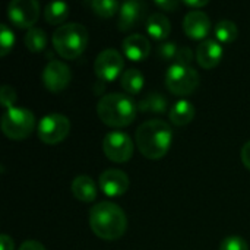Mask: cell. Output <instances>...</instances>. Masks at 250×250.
<instances>
[{
	"label": "cell",
	"instance_id": "obj_1",
	"mask_svg": "<svg viewBox=\"0 0 250 250\" xmlns=\"http://www.w3.org/2000/svg\"><path fill=\"white\" fill-rule=\"evenodd\" d=\"M89 227L103 240H117L127 229L125 211L114 202L103 201L92 207L89 212Z\"/></svg>",
	"mask_w": 250,
	"mask_h": 250
},
{
	"label": "cell",
	"instance_id": "obj_2",
	"mask_svg": "<svg viewBox=\"0 0 250 250\" xmlns=\"http://www.w3.org/2000/svg\"><path fill=\"white\" fill-rule=\"evenodd\" d=\"M136 145L141 154L151 160H158L167 154L173 139L171 126L161 119L144 122L136 129Z\"/></svg>",
	"mask_w": 250,
	"mask_h": 250
},
{
	"label": "cell",
	"instance_id": "obj_3",
	"mask_svg": "<svg viewBox=\"0 0 250 250\" xmlns=\"http://www.w3.org/2000/svg\"><path fill=\"white\" fill-rule=\"evenodd\" d=\"M138 104L135 100L122 92H110L101 97L97 104V113L103 123L111 127L129 126L138 114Z\"/></svg>",
	"mask_w": 250,
	"mask_h": 250
},
{
	"label": "cell",
	"instance_id": "obj_4",
	"mask_svg": "<svg viewBox=\"0 0 250 250\" xmlns=\"http://www.w3.org/2000/svg\"><path fill=\"white\" fill-rule=\"evenodd\" d=\"M88 29L79 22L60 25L53 32V47L63 59L72 60L81 56L88 45Z\"/></svg>",
	"mask_w": 250,
	"mask_h": 250
},
{
	"label": "cell",
	"instance_id": "obj_5",
	"mask_svg": "<svg viewBox=\"0 0 250 250\" xmlns=\"http://www.w3.org/2000/svg\"><path fill=\"white\" fill-rule=\"evenodd\" d=\"M35 129V117L32 111L22 107L4 110L1 117V130L12 141L28 138Z\"/></svg>",
	"mask_w": 250,
	"mask_h": 250
},
{
	"label": "cell",
	"instance_id": "obj_6",
	"mask_svg": "<svg viewBox=\"0 0 250 250\" xmlns=\"http://www.w3.org/2000/svg\"><path fill=\"white\" fill-rule=\"evenodd\" d=\"M167 89L174 95H192L201 82V76L198 70L192 66H183L173 63L166 72L164 78Z\"/></svg>",
	"mask_w": 250,
	"mask_h": 250
},
{
	"label": "cell",
	"instance_id": "obj_7",
	"mask_svg": "<svg viewBox=\"0 0 250 250\" xmlns=\"http://www.w3.org/2000/svg\"><path fill=\"white\" fill-rule=\"evenodd\" d=\"M70 132V120L60 113H51L44 116L37 127L38 138L48 145L60 144Z\"/></svg>",
	"mask_w": 250,
	"mask_h": 250
},
{
	"label": "cell",
	"instance_id": "obj_8",
	"mask_svg": "<svg viewBox=\"0 0 250 250\" xmlns=\"http://www.w3.org/2000/svg\"><path fill=\"white\" fill-rule=\"evenodd\" d=\"M133 141L132 138L120 130H113L107 133L103 139V151L105 157L114 163H126L133 155Z\"/></svg>",
	"mask_w": 250,
	"mask_h": 250
},
{
	"label": "cell",
	"instance_id": "obj_9",
	"mask_svg": "<svg viewBox=\"0 0 250 250\" xmlns=\"http://www.w3.org/2000/svg\"><path fill=\"white\" fill-rule=\"evenodd\" d=\"M125 67V59L116 48H105L103 50L95 62H94V72L100 81L111 82L114 81Z\"/></svg>",
	"mask_w": 250,
	"mask_h": 250
},
{
	"label": "cell",
	"instance_id": "obj_10",
	"mask_svg": "<svg viewBox=\"0 0 250 250\" xmlns=\"http://www.w3.org/2000/svg\"><path fill=\"white\" fill-rule=\"evenodd\" d=\"M7 16L18 28H34L40 18V3L37 0H12L7 4Z\"/></svg>",
	"mask_w": 250,
	"mask_h": 250
},
{
	"label": "cell",
	"instance_id": "obj_11",
	"mask_svg": "<svg viewBox=\"0 0 250 250\" xmlns=\"http://www.w3.org/2000/svg\"><path fill=\"white\" fill-rule=\"evenodd\" d=\"M72 81L70 67L62 60H50L42 70V83L51 92L63 91Z\"/></svg>",
	"mask_w": 250,
	"mask_h": 250
},
{
	"label": "cell",
	"instance_id": "obj_12",
	"mask_svg": "<svg viewBox=\"0 0 250 250\" xmlns=\"http://www.w3.org/2000/svg\"><path fill=\"white\" fill-rule=\"evenodd\" d=\"M146 10H148V7L144 1H138V0L125 1L119 10V21H117L119 29L129 31V29H133L135 26H138L144 21Z\"/></svg>",
	"mask_w": 250,
	"mask_h": 250
},
{
	"label": "cell",
	"instance_id": "obj_13",
	"mask_svg": "<svg viewBox=\"0 0 250 250\" xmlns=\"http://www.w3.org/2000/svg\"><path fill=\"white\" fill-rule=\"evenodd\" d=\"M98 183L107 196H120L129 189L130 180L125 171L119 168H108L101 173Z\"/></svg>",
	"mask_w": 250,
	"mask_h": 250
},
{
	"label": "cell",
	"instance_id": "obj_14",
	"mask_svg": "<svg viewBox=\"0 0 250 250\" xmlns=\"http://www.w3.org/2000/svg\"><path fill=\"white\" fill-rule=\"evenodd\" d=\"M183 29L193 40H207V35L211 31V19L205 12L193 9L185 16Z\"/></svg>",
	"mask_w": 250,
	"mask_h": 250
},
{
	"label": "cell",
	"instance_id": "obj_15",
	"mask_svg": "<svg viewBox=\"0 0 250 250\" xmlns=\"http://www.w3.org/2000/svg\"><path fill=\"white\" fill-rule=\"evenodd\" d=\"M224 50L221 44L217 40L207 38L196 48V62L204 69H212L221 62Z\"/></svg>",
	"mask_w": 250,
	"mask_h": 250
},
{
	"label": "cell",
	"instance_id": "obj_16",
	"mask_svg": "<svg viewBox=\"0 0 250 250\" xmlns=\"http://www.w3.org/2000/svg\"><path fill=\"white\" fill-rule=\"evenodd\" d=\"M123 51L127 59L133 62L145 60L151 53V42L145 35L141 34H130L123 40Z\"/></svg>",
	"mask_w": 250,
	"mask_h": 250
},
{
	"label": "cell",
	"instance_id": "obj_17",
	"mask_svg": "<svg viewBox=\"0 0 250 250\" xmlns=\"http://www.w3.org/2000/svg\"><path fill=\"white\" fill-rule=\"evenodd\" d=\"M72 193L81 202H92L97 198V185L88 174H79L72 182Z\"/></svg>",
	"mask_w": 250,
	"mask_h": 250
},
{
	"label": "cell",
	"instance_id": "obj_18",
	"mask_svg": "<svg viewBox=\"0 0 250 250\" xmlns=\"http://www.w3.org/2000/svg\"><path fill=\"white\" fill-rule=\"evenodd\" d=\"M146 31H148V34L152 38H155V40H164L171 32L170 19L164 13H161V12L152 13L146 19Z\"/></svg>",
	"mask_w": 250,
	"mask_h": 250
},
{
	"label": "cell",
	"instance_id": "obj_19",
	"mask_svg": "<svg viewBox=\"0 0 250 250\" xmlns=\"http://www.w3.org/2000/svg\"><path fill=\"white\" fill-rule=\"evenodd\" d=\"M195 107L190 101L188 100H179L171 108H170V120L173 125L182 127V126H186L189 125L193 117H195Z\"/></svg>",
	"mask_w": 250,
	"mask_h": 250
},
{
	"label": "cell",
	"instance_id": "obj_20",
	"mask_svg": "<svg viewBox=\"0 0 250 250\" xmlns=\"http://www.w3.org/2000/svg\"><path fill=\"white\" fill-rule=\"evenodd\" d=\"M168 105L167 98L161 94V92H149L146 94L139 103H138V108L144 113H155V114H161L166 113Z\"/></svg>",
	"mask_w": 250,
	"mask_h": 250
},
{
	"label": "cell",
	"instance_id": "obj_21",
	"mask_svg": "<svg viewBox=\"0 0 250 250\" xmlns=\"http://www.w3.org/2000/svg\"><path fill=\"white\" fill-rule=\"evenodd\" d=\"M144 75L139 69L136 67H130L127 70L123 72L122 78H120V83L123 86V89L126 91V94L129 95H136L142 91L144 88Z\"/></svg>",
	"mask_w": 250,
	"mask_h": 250
},
{
	"label": "cell",
	"instance_id": "obj_22",
	"mask_svg": "<svg viewBox=\"0 0 250 250\" xmlns=\"http://www.w3.org/2000/svg\"><path fill=\"white\" fill-rule=\"evenodd\" d=\"M69 15V4L64 1H51L44 7V19L51 25L62 23Z\"/></svg>",
	"mask_w": 250,
	"mask_h": 250
},
{
	"label": "cell",
	"instance_id": "obj_23",
	"mask_svg": "<svg viewBox=\"0 0 250 250\" xmlns=\"http://www.w3.org/2000/svg\"><path fill=\"white\" fill-rule=\"evenodd\" d=\"M23 41H25V45H26V48L29 51L38 53V51H42L45 48L48 40H47V34H45L44 29L34 26V28L28 29V32L25 34Z\"/></svg>",
	"mask_w": 250,
	"mask_h": 250
},
{
	"label": "cell",
	"instance_id": "obj_24",
	"mask_svg": "<svg viewBox=\"0 0 250 250\" xmlns=\"http://www.w3.org/2000/svg\"><path fill=\"white\" fill-rule=\"evenodd\" d=\"M215 35L218 41L223 42H231L237 38L239 35V28L233 21L223 19L215 25Z\"/></svg>",
	"mask_w": 250,
	"mask_h": 250
},
{
	"label": "cell",
	"instance_id": "obj_25",
	"mask_svg": "<svg viewBox=\"0 0 250 250\" xmlns=\"http://www.w3.org/2000/svg\"><path fill=\"white\" fill-rule=\"evenodd\" d=\"M91 7L101 18H111L117 10H120V4L116 0H92Z\"/></svg>",
	"mask_w": 250,
	"mask_h": 250
},
{
	"label": "cell",
	"instance_id": "obj_26",
	"mask_svg": "<svg viewBox=\"0 0 250 250\" xmlns=\"http://www.w3.org/2000/svg\"><path fill=\"white\" fill-rule=\"evenodd\" d=\"M13 44H15L13 31L6 23H0V56L1 57L7 56L9 51L13 48Z\"/></svg>",
	"mask_w": 250,
	"mask_h": 250
},
{
	"label": "cell",
	"instance_id": "obj_27",
	"mask_svg": "<svg viewBox=\"0 0 250 250\" xmlns=\"http://www.w3.org/2000/svg\"><path fill=\"white\" fill-rule=\"evenodd\" d=\"M220 250H249V245L243 237L237 234H231L221 242Z\"/></svg>",
	"mask_w": 250,
	"mask_h": 250
},
{
	"label": "cell",
	"instance_id": "obj_28",
	"mask_svg": "<svg viewBox=\"0 0 250 250\" xmlns=\"http://www.w3.org/2000/svg\"><path fill=\"white\" fill-rule=\"evenodd\" d=\"M16 91L15 88H12L10 85H3L0 89V101L4 110L13 108L15 103H16Z\"/></svg>",
	"mask_w": 250,
	"mask_h": 250
},
{
	"label": "cell",
	"instance_id": "obj_29",
	"mask_svg": "<svg viewBox=\"0 0 250 250\" xmlns=\"http://www.w3.org/2000/svg\"><path fill=\"white\" fill-rule=\"evenodd\" d=\"M177 51H179L177 44H176V42H171V41L163 42V44H160V45H158V48H157L158 57H160L161 60H166V62L176 59Z\"/></svg>",
	"mask_w": 250,
	"mask_h": 250
},
{
	"label": "cell",
	"instance_id": "obj_30",
	"mask_svg": "<svg viewBox=\"0 0 250 250\" xmlns=\"http://www.w3.org/2000/svg\"><path fill=\"white\" fill-rule=\"evenodd\" d=\"M174 60H176V64L190 66L192 60H193V53L189 47H180Z\"/></svg>",
	"mask_w": 250,
	"mask_h": 250
},
{
	"label": "cell",
	"instance_id": "obj_31",
	"mask_svg": "<svg viewBox=\"0 0 250 250\" xmlns=\"http://www.w3.org/2000/svg\"><path fill=\"white\" fill-rule=\"evenodd\" d=\"M155 4L158 7H161L164 12H173V10L179 9L180 1H177V0H157Z\"/></svg>",
	"mask_w": 250,
	"mask_h": 250
},
{
	"label": "cell",
	"instance_id": "obj_32",
	"mask_svg": "<svg viewBox=\"0 0 250 250\" xmlns=\"http://www.w3.org/2000/svg\"><path fill=\"white\" fill-rule=\"evenodd\" d=\"M19 250H47V249H45V246H44L42 243H40V242H37V240H26V242H23V243L21 245Z\"/></svg>",
	"mask_w": 250,
	"mask_h": 250
},
{
	"label": "cell",
	"instance_id": "obj_33",
	"mask_svg": "<svg viewBox=\"0 0 250 250\" xmlns=\"http://www.w3.org/2000/svg\"><path fill=\"white\" fill-rule=\"evenodd\" d=\"M0 250H15V243L10 236L7 234L0 236Z\"/></svg>",
	"mask_w": 250,
	"mask_h": 250
},
{
	"label": "cell",
	"instance_id": "obj_34",
	"mask_svg": "<svg viewBox=\"0 0 250 250\" xmlns=\"http://www.w3.org/2000/svg\"><path fill=\"white\" fill-rule=\"evenodd\" d=\"M242 161H243L245 167L250 170V141H248L242 148Z\"/></svg>",
	"mask_w": 250,
	"mask_h": 250
},
{
	"label": "cell",
	"instance_id": "obj_35",
	"mask_svg": "<svg viewBox=\"0 0 250 250\" xmlns=\"http://www.w3.org/2000/svg\"><path fill=\"white\" fill-rule=\"evenodd\" d=\"M183 3L190 7H202L208 4V0H185Z\"/></svg>",
	"mask_w": 250,
	"mask_h": 250
}]
</instances>
